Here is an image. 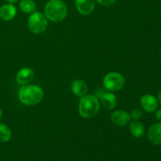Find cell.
Returning a JSON list of instances; mask_svg holds the SVG:
<instances>
[{
    "label": "cell",
    "mask_w": 161,
    "mask_h": 161,
    "mask_svg": "<svg viewBox=\"0 0 161 161\" xmlns=\"http://www.w3.org/2000/svg\"><path fill=\"white\" fill-rule=\"evenodd\" d=\"M11 130L9 127L3 124H0V142H7L11 138Z\"/></svg>",
    "instance_id": "cell-16"
},
{
    "label": "cell",
    "mask_w": 161,
    "mask_h": 161,
    "mask_svg": "<svg viewBox=\"0 0 161 161\" xmlns=\"http://www.w3.org/2000/svg\"><path fill=\"white\" fill-rule=\"evenodd\" d=\"M99 4L104 6H110L115 3L116 0H96Z\"/></svg>",
    "instance_id": "cell-18"
},
{
    "label": "cell",
    "mask_w": 161,
    "mask_h": 161,
    "mask_svg": "<svg viewBox=\"0 0 161 161\" xmlns=\"http://www.w3.org/2000/svg\"><path fill=\"white\" fill-rule=\"evenodd\" d=\"M47 25V18L46 16L39 12H34L28 18V28L35 34H40L45 31Z\"/></svg>",
    "instance_id": "cell-4"
},
{
    "label": "cell",
    "mask_w": 161,
    "mask_h": 161,
    "mask_svg": "<svg viewBox=\"0 0 161 161\" xmlns=\"http://www.w3.org/2000/svg\"><path fill=\"white\" fill-rule=\"evenodd\" d=\"M97 97H100L101 103L107 109H113L117 104V98L113 93L102 91V94H97Z\"/></svg>",
    "instance_id": "cell-7"
},
{
    "label": "cell",
    "mask_w": 161,
    "mask_h": 161,
    "mask_svg": "<svg viewBox=\"0 0 161 161\" xmlns=\"http://www.w3.org/2000/svg\"><path fill=\"white\" fill-rule=\"evenodd\" d=\"M19 99L26 105H34L42 101L43 91L36 85H24L18 93Z\"/></svg>",
    "instance_id": "cell-1"
},
{
    "label": "cell",
    "mask_w": 161,
    "mask_h": 161,
    "mask_svg": "<svg viewBox=\"0 0 161 161\" xmlns=\"http://www.w3.org/2000/svg\"><path fill=\"white\" fill-rule=\"evenodd\" d=\"M141 105L144 110L147 113H153L155 111L158 106V102L155 97L150 94H146L141 98Z\"/></svg>",
    "instance_id": "cell-9"
},
{
    "label": "cell",
    "mask_w": 161,
    "mask_h": 161,
    "mask_svg": "<svg viewBox=\"0 0 161 161\" xmlns=\"http://www.w3.org/2000/svg\"><path fill=\"white\" fill-rule=\"evenodd\" d=\"M2 116H3V113H2V110H1V108H0V119H1Z\"/></svg>",
    "instance_id": "cell-22"
},
{
    "label": "cell",
    "mask_w": 161,
    "mask_h": 161,
    "mask_svg": "<svg viewBox=\"0 0 161 161\" xmlns=\"http://www.w3.org/2000/svg\"><path fill=\"white\" fill-rule=\"evenodd\" d=\"M17 9L12 4L3 5L0 8V18L3 20H10L16 16Z\"/></svg>",
    "instance_id": "cell-12"
},
{
    "label": "cell",
    "mask_w": 161,
    "mask_h": 161,
    "mask_svg": "<svg viewBox=\"0 0 161 161\" xmlns=\"http://www.w3.org/2000/svg\"><path fill=\"white\" fill-rule=\"evenodd\" d=\"M158 99H159V103H160V105H161V91H160V93H159Z\"/></svg>",
    "instance_id": "cell-21"
},
{
    "label": "cell",
    "mask_w": 161,
    "mask_h": 161,
    "mask_svg": "<svg viewBox=\"0 0 161 161\" xmlns=\"http://www.w3.org/2000/svg\"><path fill=\"white\" fill-rule=\"evenodd\" d=\"M35 77L34 72L31 69L28 67H25L19 70L17 72L16 80L17 82L20 85H28L31 83Z\"/></svg>",
    "instance_id": "cell-6"
},
{
    "label": "cell",
    "mask_w": 161,
    "mask_h": 161,
    "mask_svg": "<svg viewBox=\"0 0 161 161\" xmlns=\"http://www.w3.org/2000/svg\"><path fill=\"white\" fill-rule=\"evenodd\" d=\"M20 9L22 12L31 14L36 11V3L33 0H21L20 3Z\"/></svg>",
    "instance_id": "cell-15"
},
{
    "label": "cell",
    "mask_w": 161,
    "mask_h": 161,
    "mask_svg": "<svg viewBox=\"0 0 161 161\" xmlns=\"http://www.w3.org/2000/svg\"><path fill=\"white\" fill-rule=\"evenodd\" d=\"M100 105L98 99L94 95L83 96L79 103V113L83 118H92L98 113Z\"/></svg>",
    "instance_id": "cell-3"
},
{
    "label": "cell",
    "mask_w": 161,
    "mask_h": 161,
    "mask_svg": "<svg viewBox=\"0 0 161 161\" xmlns=\"http://www.w3.org/2000/svg\"><path fill=\"white\" fill-rule=\"evenodd\" d=\"M142 115H143L142 111L141 109H139V108H135V109L132 110L131 113H130L131 117L135 119H140V118L142 116Z\"/></svg>",
    "instance_id": "cell-17"
},
{
    "label": "cell",
    "mask_w": 161,
    "mask_h": 161,
    "mask_svg": "<svg viewBox=\"0 0 161 161\" xmlns=\"http://www.w3.org/2000/svg\"><path fill=\"white\" fill-rule=\"evenodd\" d=\"M130 133L135 138H141L143 136L145 132V127L142 124L138 121H134L130 124Z\"/></svg>",
    "instance_id": "cell-14"
},
{
    "label": "cell",
    "mask_w": 161,
    "mask_h": 161,
    "mask_svg": "<svg viewBox=\"0 0 161 161\" xmlns=\"http://www.w3.org/2000/svg\"><path fill=\"white\" fill-rule=\"evenodd\" d=\"M130 116L126 112L119 110L116 111L111 115V120L113 121L115 125L117 126H125L130 122Z\"/></svg>",
    "instance_id": "cell-11"
},
{
    "label": "cell",
    "mask_w": 161,
    "mask_h": 161,
    "mask_svg": "<svg viewBox=\"0 0 161 161\" xmlns=\"http://www.w3.org/2000/svg\"><path fill=\"white\" fill-rule=\"evenodd\" d=\"M148 139L152 144L161 145V124L151 126L148 131Z\"/></svg>",
    "instance_id": "cell-10"
},
{
    "label": "cell",
    "mask_w": 161,
    "mask_h": 161,
    "mask_svg": "<svg viewBox=\"0 0 161 161\" xmlns=\"http://www.w3.org/2000/svg\"><path fill=\"white\" fill-rule=\"evenodd\" d=\"M45 15L47 19L53 22H60L67 15L66 5L61 0H50L45 6Z\"/></svg>",
    "instance_id": "cell-2"
},
{
    "label": "cell",
    "mask_w": 161,
    "mask_h": 161,
    "mask_svg": "<svg viewBox=\"0 0 161 161\" xmlns=\"http://www.w3.org/2000/svg\"><path fill=\"white\" fill-rule=\"evenodd\" d=\"M72 91L76 96L82 97L87 92V86L83 80H75L72 83Z\"/></svg>",
    "instance_id": "cell-13"
},
{
    "label": "cell",
    "mask_w": 161,
    "mask_h": 161,
    "mask_svg": "<svg viewBox=\"0 0 161 161\" xmlns=\"http://www.w3.org/2000/svg\"><path fill=\"white\" fill-rule=\"evenodd\" d=\"M6 1L8 2V3H9V4H13V3H17V0H6Z\"/></svg>",
    "instance_id": "cell-20"
},
{
    "label": "cell",
    "mask_w": 161,
    "mask_h": 161,
    "mask_svg": "<svg viewBox=\"0 0 161 161\" xmlns=\"http://www.w3.org/2000/svg\"><path fill=\"white\" fill-rule=\"evenodd\" d=\"M75 6L82 15L87 16L94 11L95 2L94 0H75Z\"/></svg>",
    "instance_id": "cell-8"
},
{
    "label": "cell",
    "mask_w": 161,
    "mask_h": 161,
    "mask_svg": "<svg viewBox=\"0 0 161 161\" xmlns=\"http://www.w3.org/2000/svg\"><path fill=\"white\" fill-rule=\"evenodd\" d=\"M125 83L124 76L118 72H110L105 75L103 85L105 89L110 91H117L122 89Z\"/></svg>",
    "instance_id": "cell-5"
},
{
    "label": "cell",
    "mask_w": 161,
    "mask_h": 161,
    "mask_svg": "<svg viewBox=\"0 0 161 161\" xmlns=\"http://www.w3.org/2000/svg\"><path fill=\"white\" fill-rule=\"evenodd\" d=\"M156 117H157V120L161 122V108L157 112V113H156Z\"/></svg>",
    "instance_id": "cell-19"
}]
</instances>
